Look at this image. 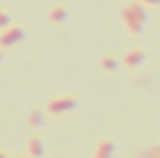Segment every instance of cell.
Returning a JSON list of instances; mask_svg holds the SVG:
<instances>
[{
  "label": "cell",
  "mask_w": 160,
  "mask_h": 158,
  "mask_svg": "<svg viewBox=\"0 0 160 158\" xmlns=\"http://www.w3.org/2000/svg\"><path fill=\"white\" fill-rule=\"evenodd\" d=\"M75 106H77L75 97L65 93V95H58V97H54V99L48 102L47 110H48L50 116H62V114H65V112H71Z\"/></svg>",
  "instance_id": "obj_1"
},
{
  "label": "cell",
  "mask_w": 160,
  "mask_h": 158,
  "mask_svg": "<svg viewBox=\"0 0 160 158\" xmlns=\"http://www.w3.org/2000/svg\"><path fill=\"white\" fill-rule=\"evenodd\" d=\"M22 37H24V32L19 26H8L2 32V36H0V47L2 48H9V47L17 45L19 41H22Z\"/></svg>",
  "instance_id": "obj_2"
},
{
  "label": "cell",
  "mask_w": 160,
  "mask_h": 158,
  "mask_svg": "<svg viewBox=\"0 0 160 158\" xmlns=\"http://www.w3.org/2000/svg\"><path fill=\"white\" fill-rule=\"evenodd\" d=\"M121 19H123V22H125V28L128 30V34H132V36H140V34H142V24L134 19V15L130 13L128 7H125V9L121 11Z\"/></svg>",
  "instance_id": "obj_3"
},
{
  "label": "cell",
  "mask_w": 160,
  "mask_h": 158,
  "mask_svg": "<svg viewBox=\"0 0 160 158\" xmlns=\"http://www.w3.org/2000/svg\"><path fill=\"white\" fill-rule=\"evenodd\" d=\"M142 62H143V50H142V48H132V50H128L127 56H125V65H127L128 69L138 67Z\"/></svg>",
  "instance_id": "obj_4"
},
{
  "label": "cell",
  "mask_w": 160,
  "mask_h": 158,
  "mask_svg": "<svg viewBox=\"0 0 160 158\" xmlns=\"http://www.w3.org/2000/svg\"><path fill=\"white\" fill-rule=\"evenodd\" d=\"M67 19V7L63 4H58L50 9V22L52 24H62Z\"/></svg>",
  "instance_id": "obj_5"
},
{
  "label": "cell",
  "mask_w": 160,
  "mask_h": 158,
  "mask_svg": "<svg viewBox=\"0 0 160 158\" xmlns=\"http://www.w3.org/2000/svg\"><path fill=\"white\" fill-rule=\"evenodd\" d=\"M114 153V141L112 140H102L95 151V158H112Z\"/></svg>",
  "instance_id": "obj_6"
},
{
  "label": "cell",
  "mask_w": 160,
  "mask_h": 158,
  "mask_svg": "<svg viewBox=\"0 0 160 158\" xmlns=\"http://www.w3.org/2000/svg\"><path fill=\"white\" fill-rule=\"evenodd\" d=\"M28 156L30 158H41L43 156V141L39 136H34L28 143Z\"/></svg>",
  "instance_id": "obj_7"
},
{
  "label": "cell",
  "mask_w": 160,
  "mask_h": 158,
  "mask_svg": "<svg viewBox=\"0 0 160 158\" xmlns=\"http://www.w3.org/2000/svg\"><path fill=\"white\" fill-rule=\"evenodd\" d=\"M128 9H130V13L134 15V19H136L140 24H143V22L147 21V13H145V7H143V4H140L138 0H136V2H132V4L128 6Z\"/></svg>",
  "instance_id": "obj_8"
},
{
  "label": "cell",
  "mask_w": 160,
  "mask_h": 158,
  "mask_svg": "<svg viewBox=\"0 0 160 158\" xmlns=\"http://www.w3.org/2000/svg\"><path fill=\"white\" fill-rule=\"evenodd\" d=\"M118 67H119V62H118L116 56H106L102 60V71L104 73H116Z\"/></svg>",
  "instance_id": "obj_9"
},
{
  "label": "cell",
  "mask_w": 160,
  "mask_h": 158,
  "mask_svg": "<svg viewBox=\"0 0 160 158\" xmlns=\"http://www.w3.org/2000/svg\"><path fill=\"white\" fill-rule=\"evenodd\" d=\"M41 123H43V112L39 108H34L32 114H30V125L32 126H39Z\"/></svg>",
  "instance_id": "obj_10"
},
{
  "label": "cell",
  "mask_w": 160,
  "mask_h": 158,
  "mask_svg": "<svg viewBox=\"0 0 160 158\" xmlns=\"http://www.w3.org/2000/svg\"><path fill=\"white\" fill-rule=\"evenodd\" d=\"M9 22H11V17H9V13H6V11H0V32H4V30L9 26Z\"/></svg>",
  "instance_id": "obj_11"
},
{
  "label": "cell",
  "mask_w": 160,
  "mask_h": 158,
  "mask_svg": "<svg viewBox=\"0 0 160 158\" xmlns=\"http://www.w3.org/2000/svg\"><path fill=\"white\" fill-rule=\"evenodd\" d=\"M138 2L145 6H160V0H138Z\"/></svg>",
  "instance_id": "obj_12"
},
{
  "label": "cell",
  "mask_w": 160,
  "mask_h": 158,
  "mask_svg": "<svg viewBox=\"0 0 160 158\" xmlns=\"http://www.w3.org/2000/svg\"><path fill=\"white\" fill-rule=\"evenodd\" d=\"M151 151H153V153H155V155L160 158V147H155V149H151Z\"/></svg>",
  "instance_id": "obj_13"
},
{
  "label": "cell",
  "mask_w": 160,
  "mask_h": 158,
  "mask_svg": "<svg viewBox=\"0 0 160 158\" xmlns=\"http://www.w3.org/2000/svg\"><path fill=\"white\" fill-rule=\"evenodd\" d=\"M149 158H158V156H157V155H155L153 151H149Z\"/></svg>",
  "instance_id": "obj_14"
},
{
  "label": "cell",
  "mask_w": 160,
  "mask_h": 158,
  "mask_svg": "<svg viewBox=\"0 0 160 158\" xmlns=\"http://www.w3.org/2000/svg\"><path fill=\"white\" fill-rule=\"evenodd\" d=\"M0 158H8V155H6V153H2V151H0Z\"/></svg>",
  "instance_id": "obj_15"
},
{
  "label": "cell",
  "mask_w": 160,
  "mask_h": 158,
  "mask_svg": "<svg viewBox=\"0 0 160 158\" xmlns=\"http://www.w3.org/2000/svg\"><path fill=\"white\" fill-rule=\"evenodd\" d=\"M17 158H30V156H26V155H24V156H17Z\"/></svg>",
  "instance_id": "obj_16"
}]
</instances>
